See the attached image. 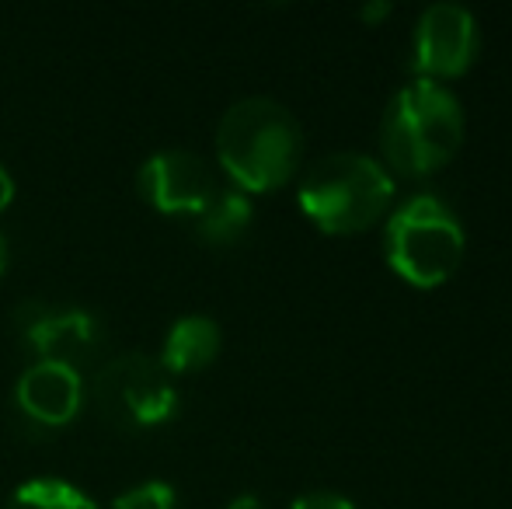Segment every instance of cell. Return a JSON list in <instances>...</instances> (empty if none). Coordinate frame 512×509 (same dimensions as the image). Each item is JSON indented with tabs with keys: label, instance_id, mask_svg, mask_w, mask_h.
<instances>
[{
	"label": "cell",
	"instance_id": "cell-5",
	"mask_svg": "<svg viewBox=\"0 0 512 509\" xmlns=\"http://www.w3.org/2000/svg\"><path fill=\"white\" fill-rule=\"evenodd\" d=\"M91 401L105 422L129 433L154 429L178 412V391L161 360L147 353H119L95 374Z\"/></svg>",
	"mask_w": 512,
	"mask_h": 509
},
{
	"label": "cell",
	"instance_id": "cell-18",
	"mask_svg": "<svg viewBox=\"0 0 512 509\" xmlns=\"http://www.w3.org/2000/svg\"><path fill=\"white\" fill-rule=\"evenodd\" d=\"M4 262H7V245H4V238H0V272H4Z\"/></svg>",
	"mask_w": 512,
	"mask_h": 509
},
{
	"label": "cell",
	"instance_id": "cell-1",
	"mask_svg": "<svg viewBox=\"0 0 512 509\" xmlns=\"http://www.w3.org/2000/svg\"><path fill=\"white\" fill-rule=\"evenodd\" d=\"M464 126V105L446 84L411 77L387 102L380 147L398 175L422 178L457 154L464 143Z\"/></svg>",
	"mask_w": 512,
	"mask_h": 509
},
{
	"label": "cell",
	"instance_id": "cell-16",
	"mask_svg": "<svg viewBox=\"0 0 512 509\" xmlns=\"http://www.w3.org/2000/svg\"><path fill=\"white\" fill-rule=\"evenodd\" d=\"M11 196H14V178L7 175L4 168H0V210H4V206L11 203Z\"/></svg>",
	"mask_w": 512,
	"mask_h": 509
},
{
	"label": "cell",
	"instance_id": "cell-2",
	"mask_svg": "<svg viewBox=\"0 0 512 509\" xmlns=\"http://www.w3.org/2000/svg\"><path fill=\"white\" fill-rule=\"evenodd\" d=\"M304 133L283 102L251 95L234 102L216 126V157L241 192L279 189L293 175Z\"/></svg>",
	"mask_w": 512,
	"mask_h": 509
},
{
	"label": "cell",
	"instance_id": "cell-15",
	"mask_svg": "<svg viewBox=\"0 0 512 509\" xmlns=\"http://www.w3.org/2000/svg\"><path fill=\"white\" fill-rule=\"evenodd\" d=\"M391 11H394L391 0H370V4L359 7V18H363V21H380V18H387Z\"/></svg>",
	"mask_w": 512,
	"mask_h": 509
},
{
	"label": "cell",
	"instance_id": "cell-13",
	"mask_svg": "<svg viewBox=\"0 0 512 509\" xmlns=\"http://www.w3.org/2000/svg\"><path fill=\"white\" fill-rule=\"evenodd\" d=\"M112 509H175V489L168 482H143L122 492Z\"/></svg>",
	"mask_w": 512,
	"mask_h": 509
},
{
	"label": "cell",
	"instance_id": "cell-3",
	"mask_svg": "<svg viewBox=\"0 0 512 509\" xmlns=\"http://www.w3.org/2000/svg\"><path fill=\"white\" fill-rule=\"evenodd\" d=\"M297 199L324 234H359L391 206L394 178L363 150H335L304 171Z\"/></svg>",
	"mask_w": 512,
	"mask_h": 509
},
{
	"label": "cell",
	"instance_id": "cell-8",
	"mask_svg": "<svg viewBox=\"0 0 512 509\" xmlns=\"http://www.w3.org/2000/svg\"><path fill=\"white\" fill-rule=\"evenodd\" d=\"M136 189L161 213H199L216 196V178L196 150H157L136 171Z\"/></svg>",
	"mask_w": 512,
	"mask_h": 509
},
{
	"label": "cell",
	"instance_id": "cell-11",
	"mask_svg": "<svg viewBox=\"0 0 512 509\" xmlns=\"http://www.w3.org/2000/svg\"><path fill=\"white\" fill-rule=\"evenodd\" d=\"M251 206L248 192L241 189H216L203 210L196 213V234L206 245H234L251 224Z\"/></svg>",
	"mask_w": 512,
	"mask_h": 509
},
{
	"label": "cell",
	"instance_id": "cell-10",
	"mask_svg": "<svg viewBox=\"0 0 512 509\" xmlns=\"http://www.w3.org/2000/svg\"><path fill=\"white\" fill-rule=\"evenodd\" d=\"M220 353V325L206 314H185L171 325L161 349V367L168 374H189L203 370Z\"/></svg>",
	"mask_w": 512,
	"mask_h": 509
},
{
	"label": "cell",
	"instance_id": "cell-9",
	"mask_svg": "<svg viewBox=\"0 0 512 509\" xmlns=\"http://www.w3.org/2000/svg\"><path fill=\"white\" fill-rule=\"evenodd\" d=\"M81 398V374L60 363H32L14 387V405L35 426H67L81 408Z\"/></svg>",
	"mask_w": 512,
	"mask_h": 509
},
{
	"label": "cell",
	"instance_id": "cell-17",
	"mask_svg": "<svg viewBox=\"0 0 512 509\" xmlns=\"http://www.w3.org/2000/svg\"><path fill=\"white\" fill-rule=\"evenodd\" d=\"M227 509H265L258 496H237L234 503H227Z\"/></svg>",
	"mask_w": 512,
	"mask_h": 509
},
{
	"label": "cell",
	"instance_id": "cell-6",
	"mask_svg": "<svg viewBox=\"0 0 512 509\" xmlns=\"http://www.w3.org/2000/svg\"><path fill=\"white\" fill-rule=\"evenodd\" d=\"M481 49V28L471 7L436 0L415 21L411 32V56L408 67L415 77L443 84L446 77H460L474 63Z\"/></svg>",
	"mask_w": 512,
	"mask_h": 509
},
{
	"label": "cell",
	"instance_id": "cell-7",
	"mask_svg": "<svg viewBox=\"0 0 512 509\" xmlns=\"http://www.w3.org/2000/svg\"><path fill=\"white\" fill-rule=\"evenodd\" d=\"M25 346L39 356V363H60L81 374L84 363H91L102 349V325L95 314L81 307H56L42 300H25L14 311Z\"/></svg>",
	"mask_w": 512,
	"mask_h": 509
},
{
	"label": "cell",
	"instance_id": "cell-12",
	"mask_svg": "<svg viewBox=\"0 0 512 509\" xmlns=\"http://www.w3.org/2000/svg\"><path fill=\"white\" fill-rule=\"evenodd\" d=\"M4 509H98L77 485L56 478H35L7 496Z\"/></svg>",
	"mask_w": 512,
	"mask_h": 509
},
{
	"label": "cell",
	"instance_id": "cell-4",
	"mask_svg": "<svg viewBox=\"0 0 512 509\" xmlns=\"http://www.w3.org/2000/svg\"><path fill=\"white\" fill-rule=\"evenodd\" d=\"M467 234L457 210L436 192H418L391 213L384 227L387 265L418 290L443 286L464 262Z\"/></svg>",
	"mask_w": 512,
	"mask_h": 509
},
{
	"label": "cell",
	"instance_id": "cell-14",
	"mask_svg": "<svg viewBox=\"0 0 512 509\" xmlns=\"http://www.w3.org/2000/svg\"><path fill=\"white\" fill-rule=\"evenodd\" d=\"M290 509H356L349 496L342 492H331V489H314V492H304L290 503Z\"/></svg>",
	"mask_w": 512,
	"mask_h": 509
}]
</instances>
